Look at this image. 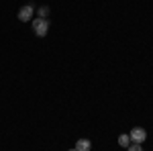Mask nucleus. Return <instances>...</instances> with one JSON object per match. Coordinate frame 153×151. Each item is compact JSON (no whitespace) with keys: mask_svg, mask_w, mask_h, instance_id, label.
Instances as JSON below:
<instances>
[{"mask_svg":"<svg viewBox=\"0 0 153 151\" xmlns=\"http://www.w3.org/2000/svg\"><path fill=\"white\" fill-rule=\"evenodd\" d=\"M33 33L37 37H45L49 33V21L47 19H33Z\"/></svg>","mask_w":153,"mask_h":151,"instance_id":"nucleus-1","label":"nucleus"},{"mask_svg":"<svg viewBox=\"0 0 153 151\" xmlns=\"http://www.w3.org/2000/svg\"><path fill=\"white\" fill-rule=\"evenodd\" d=\"M129 137H131V141H133V143H139V145H141L143 141H147V131H145L143 127H135L133 131H131Z\"/></svg>","mask_w":153,"mask_h":151,"instance_id":"nucleus-2","label":"nucleus"},{"mask_svg":"<svg viewBox=\"0 0 153 151\" xmlns=\"http://www.w3.org/2000/svg\"><path fill=\"white\" fill-rule=\"evenodd\" d=\"M33 12H35V8H33L31 4L21 6V10H19V21H21V23H29V21L33 19Z\"/></svg>","mask_w":153,"mask_h":151,"instance_id":"nucleus-3","label":"nucleus"},{"mask_svg":"<svg viewBox=\"0 0 153 151\" xmlns=\"http://www.w3.org/2000/svg\"><path fill=\"white\" fill-rule=\"evenodd\" d=\"M74 149H76V151H90V149H92V143H90L88 139H78Z\"/></svg>","mask_w":153,"mask_h":151,"instance_id":"nucleus-4","label":"nucleus"},{"mask_svg":"<svg viewBox=\"0 0 153 151\" xmlns=\"http://www.w3.org/2000/svg\"><path fill=\"white\" fill-rule=\"evenodd\" d=\"M118 145H120V147H129V145H131V137L127 135V133L118 137Z\"/></svg>","mask_w":153,"mask_h":151,"instance_id":"nucleus-5","label":"nucleus"},{"mask_svg":"<svg viewBox=\"0 0 153 151\" xmlns=\"http://www.w3.org/2000/svg\"><path fill=\"white\" fill-rule=\"evenodd\" d=\"M37 14H39V19H47V16H49V6H41V8H37Z\"/></svg>","mask_w":153,"mask_h":151,"instance_id":"nucleus-6","label":"nucleus"},{"mask_svg":"<svg viewBox=\"0 0 153 151\" xmlns=\"http://www.w3.org/2000/svg\"><path fill=\"white\" fill-rule=\"evenodd\" d=\"M127 151H143V147L139 145V143H133V145H129V147H127Z\"/></svg>","mask_w":153,"mask_h":151,"instance_id":"nucleus-7","label":"nucleus"},{"mask_svg":"<svg viewBox=\"0 0 153 151\" xmlns=\"http://www.w3.org/2000/svg\"><path fill=\"white\" fill-rule=\"evenodd\" d=\"M68 151H76V149H68Z\"/></svg>","mask_w":153,"mask_h":151,"instance_id":"nucleus-8","label":"nucleus"}]
</instances>
